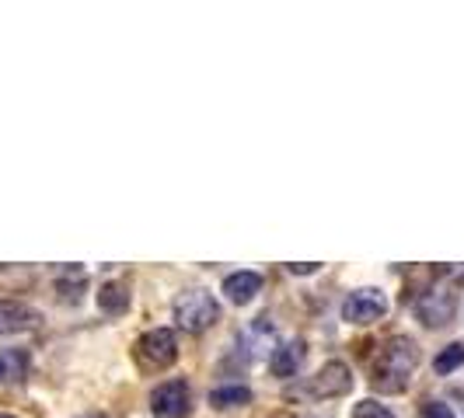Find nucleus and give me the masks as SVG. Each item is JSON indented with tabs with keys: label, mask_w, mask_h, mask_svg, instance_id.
I'll use <instances>...</instances> for the list:
<instances>
[{
	"label": "nucleus",
	"mask_w": 464,
	"mask_h": 418,
	"mask_svg": "<svg viewBox=\"0 0 464 418\" xmlns=\"http://www.w3.org/2000/svg\"><path fill=\"white\" fill-rule=\"evenodd\" d=\"M258 293H262V276H258V272H234V276L224 279V297H227L234 307L252 303Z\"/></svg>",
	"instance_id": "9d476101"
},
{
	"label": "nucleus",
	"mask_w": 464,
	"mask_h": 418,
	"mask_svg": "<svg viewBox=\"0 0 464 418\" xmlns=\"http://www.w3.org/2000/svg\"><path fill=\"white\" fill-rule=\"evenodd\" d=\"M130 300H133V293H130L126 282H102V290H98V310L109 314V318L126 314V310H130Z\"/></svg>",
	"instance_id": "9b49d317"
},
{
	"label": "nucleus",
	"mask_w": 464,
	"mask_h": 418,
	"mask_svg": "<svg viewBox=\"0 0 464 418\" xmlns=\"http://www.w3.org/2000/svg\"><path fill=\"white\" fill-rule=\"evenodd\" d=\"M458 366H464V342H450V346L433 359V370L440 373V376H447V373H454Z\"/></svg>",
	"instance_id": "ddd939ff"
},
{
	"label": "nucleus",
	"mask_w": 464,
	"mask_h": 418,
	"mask_svg": "<svg viewBox=\"0 0 464 418\" xmlns=\"http://www.w3.org/2000/svg\"><path fill=\"white\" fill-rule=\"evenodd\" d=\"M39 310L22 300H0V335H24L39 328Z\"/></svg>",
	"instance_id": "6e6552de"
},
{
	"label": "nucleus",
	"mask_w": 464,
	"mask_h": 418,
	"mask_svg": "<svg viewBox=\"0 0 464 418\" xmlns=\"http://www.w3.org/2000/svg\"><path fill=\"white\" fill-rule=\"evenodd\" d=\"M0 418H14V415H0Z\"/></svg>",
	"instance_id": "6ab92c4d"
},
{
	"label": "nucleus",
	"mask_w": 464,
	"mask_h": 418,
	"mask_svg": "<svg viewBox=\"0 0 464 418\" xmlns=\"http://www.w3.org/2000/svg\"><path fill=\"white\" fill-rule=\"evenodd\" d=\"M248 401H252V391H248V387H241V384L209 391V404H213V408H245Z\"/></svg>",
	"instance_id": "f8f14e48"
},
{
	"label": "nucleus",
	"mask_w": 464,
	"mask_h": 418,
	"mask_svg": "<svg viewBox=\"0 0 464 418\" xmlns=\"http://www.w3.org/2000/svg\"><path fill=\"white\" fill-rule=\"evenodd\" d=\"M353 391V373H349L346 363H339V359H332L325 363L322 370L314 373V376H307V384H304V394L318 397V401H325V397H343Z\"/></svg>",
	"instance_id": "423d86ee"
},
{
	"label": "nucleus",
	"mask_w": 464,
	"mask_h": 418,
	"mask_svg": "<svg viewBox=\"0 0 464 418\" xmlns=\"http://www.w3.org/2000/svg\"><path fill=\"white\" fill-rule=\"evenodd\" d=\"M175 321L182 331L188 335H203L209 328L220 321V303L213 300V293L207 290H186V293H179L175 297Z\"/></svg>",
	"instance_id": "f03ea898"
},
{
	"label": "nucleus",
	"mask_w": 464,
	"mask_h": 418,
	"mask_svg": "<svg viewBox=\"0 0 464 418\" xmlns=\"http://www.w3.org/2000/svg\"><path fill=\"white\" fill-rule=\"evenodd\" d=\"M290 272L294 276H311V272H318V261H294Z\"/></svg>",
	"instance_id": "f3484780"
},
{
	"label": "nucleus",
	"mask_w": 464,
	"mask_h": 418,
	"mask_svg": "<svg viewBox=\"0 0 464 418\" xmlns=\"http://www.w3.org/2000/svg\"><path fill=\"white\" fill-rule=\"evenodd\" d=\"M84 418H109V415H84Z\"/></svg>",
	"instance_id": "a211bd4d"
},
{
	"label": "nucleus",
	"mask_w": 464,
	"mask_h": 418,
	"mask_svg": "<svg viewBox=\"0 0 464 418\" xmlns=\"http://www.w3.org/2000/svg\"><path fill=\"white\" fill-rule=\"evenodd\" d=\"M388 314V297L377 290V286H363V290H353L343 303V321L346 325H373Z\"/></svg>",
	"instance_id": "39448f33"
},
{
	"label": "nucleus",
	"mask_w": 464,
	"mask_h": 418,
	"mask_svg": "<svg viewBox=\"0 0 464 418\" xmlns=\"http://www.w3.org/2000/svg\"><path fill=\"white\" fill-rule=\"evenodd\" d=\"M419 359H422V352H419L416 338L392 335L381 346L377 359H373V391H381V394H405L409 384H412V373H416Z\"/></svg>",
	"instance_id": "f257e3e1"
},
{
	"label": "nucleus",
	"mask_w": 464,
	"mask_h": 418,
	"mask_svg": "<svg viewBox=\"0 0 464 418\" xmlns=\"http://www.w3.org/2000/svg\"><path fill=\"white\" fill-rule=\"evenodd\" d=\"M304 359H307V346H304L301 338H294V342H283V346L273 352L269 370H273V376L290 380V376H297V370L304 366Z\"/></svg>",
	"instance_id": "1a4fd4ad"
},
{
	"label": "nucleus",
	"mask_w": 464,
	"mask_h": 418,
	"mask_svg": "<svg viewBox=\"0 0 464 418\" xmlns=\"http://www.w3.org/2000/svg\"><path fill=\"white\" fill-rule=\"evenodd\" d=\"M353 418H395L384 404H377V401H360L356 408H353Z\"/></svg>",
	"instance_id": "2eb2a0df"
},
{
	"label": "nucleus",
	"mask_w": 464,
	"mask_h": 418,
	"mask_svg": "<svg viewBox=\"0 0 464 418\" xmlns=\"http://www.w3.org/2000/svg\"><path fill=\"white\" fill-rule=\"evenodd\" d=\"M24 366H28L24 352H4V356H0V380H4V376H22Z\"/></svg>",
	"instance_id": "4468645a"
},
{
	"label": "nucleus",
	"mask_w": 464,
	"mask_h": 418,
	"mask_svg": "<svg viewBox=\"0 0 464 418\" xmlns=\"http://www.w3.org/2000/svg\"><path fill=\"white\" fill-rule=\"evenodd\" d=\"M416 418H454V412H450V404H443V401H426V404L419 408Z\"/></svg>",
	"instance_id": "dca6fc26"
},
{
	"label": "nucleus",
	"mask_w": 464,
	"mask_h": 418,
	"mask_svg": "<svg viewBox=\"0 0 464 418\" xmlns=\"http://www.w3.org/2000/svg\"><path fill=\"white\" fill-rule=\"evenodd\" d=\"M454 307H458V297H454V286L440 279V282H433L422 297L416 300V314L422 325L430 328H443L450 325V318H454Z\"/></svg>",
	"instance_id": "20e7f679"
},
{
	"label": "nucleus",
	"mask_w": 464,
	"mask_h": 418,
	"mask_svg": "<svg viewBox=\"0 0 464 418\" xmlns=\"http://www.w3.org/2000/svg\"><path fill=\"white\" fill-rule=\"evenodd\" d=\"M133 356L143 370H168L179 359V338L171 328H150L137 338Z\"/></svg>",
	"instance_id": "7ed1b4c3"
},
{
	"label": "nucleus",
	"mask_w": 464,
	"mask_h": 418,
	"mask_svg": "<svg viewBox=\"0 0 464 418\" xmlns=\"http://www.w3.org/2000/svg\"><path fill=\"white\" fill-rule=\"evenodd\" d=\"M188 384L182 376H175V380H164L154 387V394H150V415L154 418H186L188 412Z\"/></svg>",
	"instance_id": "0eeeda50"
}]
</instances>
